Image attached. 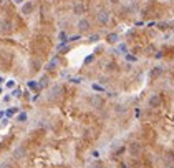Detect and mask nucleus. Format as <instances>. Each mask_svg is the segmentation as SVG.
Here are the masks:
<instances>
[{
  "label": "nucleus",
  "instance_id": "obj_1",
  "mask_svg": "<svg viewBox=\"0 0 174 168\" xmlns=\"http://www.w3.org/2000/svg\"><path fill=\"white\" fill-rule=\"evenodd\" d=\"M95 17H96V22L100 23V25H106L108 22H109V12L106 10H100L95 13Z\"/></svg>",
  "mask_w": 174,
  "mask_h": 168
},
{
  "label": "nucleus",
  "instance_id": "obj_2",
  "mask_svg": "<svg viewBox=\"0 0 174 168\" xmlns=\"http://www.w3.org/2000/svg\"><path fill=\"white\" fill-rule=\"evenodd\" d=\"M33 7H35V4H33L32 0H27L25 4L22 5L20 12H22V13H23V15H30L32 12H33Z\"/></svg>",
  "mask_w": 174,
  "mask_h": 168
},
{
  "label": "nucleus",
  "instance_id": "obj_3",
  "mask_svg": "<svg viewBox=\"0 0 174 168\" xmlns=\"http://www.w3.org/2000/svg\"><path fill=\"white\" fill-rule=\"evenodd\" d=\"M141 152H143V147H141V143L133 142L131 145H129V153H131V155H139Z\"/></svg>",
  "mask_w": 174,
  "mask_h": 168
},
{
  "label": "nucleus",
  "instance_id": "obj_4",
  "mask_svg": "<svg viewBox=\"0 0 174 168\" xmlns=\"http://www.w3.org/2000/svg\"><path fill=\"white\" fill-rule=\"evenodd\" d=\"M148 105L151 108L159 107V105H161V97H159V95H151V97H149V100H148Z\"/></svg>",
  "mask_w": 174,
  "mask_h": 168
},
{
  "label": "nucleus",
  "instance_id": "obj_5",
  "mask_svg": "<svg viewBox=\"0 0 174 168\" xmlns=\"http://www.w3.org/2000/svg\"><path fill=\"white\" fill-rule=\"evenodd\" d=\"M85 10H86V7H85V4H81V2H78V4L73 5V13H75V15H81V13H85Z\"/></svg>",
  "mask_w": 174,
  "mask_h": 168
},
{
  "label": "nucleus",
  "instance_id": "obj_6",
  "mask_svg": "<svg viewBox=\"0 0 174 168\" xmlns=\"http://www.w3.org/2000/svg\"><path fill=\"white\" fill-rule=\"evenodd\" d=\"M18 113H20V108H18V107H10V108H7V110H5V117L12 118V117H17Z\"/></svg>",
  "mask_w": 174,
  "mask_h": 168
},
{
  "label": "nucleus",
  "instance_id": "obj_7",
  "mask_svg": "<svg viewBox=\"0 0 174 168\" xmlns=\"http://www.w3.org/2000/svg\"><path fill=\"white\" fill-rule=\"evenodd\" d=\"M78 30L80 32H88L90 30V22L86 18H81V20L78 22Z\"/></svg>",
  "mask_w": 174,
  "mask_h": 168
},
{
  "label": "nucleus",
  "instance_id": "obj_8",
  "mask_svg": "<svg viewBox=\"0 0 174 168\" xmlns=\"http://www.w3.org/2000/svg\"><path fill=\"white\" fill-rule=\"evenodd\" d=\"M0 30L4 32V33L10 32V30H12V22H8V20H2V22H0Z\"/></svg>",
  "mask_w": 174,
  "mask_h": 168
},
{
  "label": "nucleus",
  "instance_id": "obj_9",
  "mask_svg": "<svg viewBox=\"0 0 174 168\" xmlns=\"http://www.w3.org/2000/svg\"><path fill=\"white\" fill-rule=\"evenodd\" d=\"M15 120H17L18 123H25L27 120H28V113H27V112H20V113L15 117Z\"/></svg>",
  "mask_w": 174,
  "mask_h": 168
},
{
  "label": "nucleus",
  "instance_id": "obj_10",
  "mask_svg": "<svg viewBox=\"0 0 174 168\" xmlns=\"http://www.w3.org/2000/svg\"><path fill=\"white\" fill-rule=\"evenodd\" d=\"M5 88L7 90H13V88H17V82L15 80H7L5 82Z\"/></svg>",
  "mask_w": 174,
  "mask_h": 168
},
{
  "label": "nucleus",
  "instance_id": "obj_11",
  "mask_svg": "<svg viewBox=\"0 0 174 168\" xmlns=\"http://www.w3.org/2000/svg\"><path fill=\"white\" fill-rule=\"evenodd\" d=\"M106 40L109 42V43H116V42H118V33H108Z\"/></svg>",
  "mask_w": 174,
  "mask_h": 168
},
{
  "label": "nucleus",
  "instance_id": "obj_12",
  "mask_svg": "<svg viewBox=\"0 0 174 168\" xmlns=\"http://www.w3.org/2000/svg\"><path fill=\"white\" fill-rule=\"evenodd\" d=\"M32 70H33V72L40 70V62H38V60H32Z\"/></svg>",
  "mask_w": 174,
  "mask_h": 168
},
{
  "label": "nucleus",
  "instance_id": "obj_13",
  "mask_svg": "<svg viewBox=\"0 0 174 168\" xmlns=\"http://www.w3.org/2000/svg\"><path fill=\"white\" fill-rule=\"evenodd\" d=\"M55 65H56V60H51L50 63H46V67H45V68H46V70H50V72H51V70H55V68H56Z\"/></svg>",
  "mask_w": 174,
  "mask_h": 168
},
{
  "label": "nucleus",
  "instance_id": "obj_14",
  "mask_svg": "<svg viewBox=\"0 0 174 168\" xmlns=\"http://www.w3.org/2000/svg\"><path fill=\"white\" fill-rule=\"evenodd\" d=\"M46 85H48V78H46V77H41L40 82H38V87H46Z\"/></svg>",
  "mask_w": 174,
  "mask_h": 168
},
{
  "label": "nucleus",
  "instance_id": "obj_15",
  "mask_svg": "<svg viewBox=\"0 0 174 168\" xmlns=\"http://www.w3.org/2000/svg\"><path fill=\"white\" fill-rule=\"evenodd\" d=\"M12 98H13V97H12L10 93H7V95H4V97H2V102H4V103H10Z\"/></svg>",
  "mask_w": 174,
  "mask_h": 168
},
{
  "label": "nucleus",
  "instance_id": "obj_16",
  "mask_svg": "<svg viewBox=\"0 0 174 168\" xmlns=\"http://www.w3.org/2000/svg\"><path fill=\"white\" fill-rule=\"evenodd\" d=\"M10 95H12V97H20V95H22V90H20V88H13Z\"/></svg>",
  "mask_w": 174,
  "mask_h": 168
},
{
  "label": "nucleus",
  "instance_id": "obj_17",
  "mask_svg": "<svg viewBox=\"0 0 174 168\" xmlns=\"http://www.w3.org/2000/svg\"><path fill=\"white\" fill-rule=\"evenodd\" d=\"M91 102L95 103V105H101V103H103V100H101V98H100V97H95V98H93V100H91Z\"/></svg>",
  "mask_w": 174,
  "mask_h": 168
},
{
  "label": "nucleus",
  "instance_id": "obj_18",
  "mask_svg": "<svg viewBox=\"0 0 174 168\" xmlns=\"http://www.w3.org/2000/svg\"><path fill=\"white\" fill-rule=\"evenodd\" d=\"M118 48H119V50H121V52H124V53L128 52V47H126V43H121V45H119Z\"/></svg>",
  "mask_w": 174,
  "mask_h": 168
},
{
  "label": "nucleus",
  "instance_id": "obj_19",
  "mask_svg": "<svg viewBox=\"0 0 174 168\" xmlns=\"http://www.w3.org/2000/svg\"><path fill=\"white\" fill-rule=\"evenodd\" d=\"M28 88H38V83L36 82H28Z\"/></svg>",
  "mask_w": 174,
  "mask_h": 168
},
{
  "label": "nucleus",
  "instance_id": "obj_20",
  "mask_svg": "<svg viewBox=\"0 0 174 168\" xmlns=\"http://www.w3.org/2000/svg\"><path fill=\"white\" fill-rule=\"evenodd\" d=\"M161 68H154V72H153V77H156V75H159V73H161Z\"/></svg>",
  "mask_w": 174,
  "mask_h": 168
},
{
  "label": "nucleus",
  "instance_id": "obj_21",
  "mask_svg": "<svg viewBox=\"0 0 174 168\" xmlns=\"http://www.w3.org/2000/svg\"><path fill=\"white\" fill-rule=\"evenodd\" d=\"M93 88H95V90H96V92H103V88L100 87V85H96V83H95V85H93Z\"/></svg>",
  "mask_w": 174,
  "mask_h": 168
},
{
  "label": "nucleus",
  "instance_id": "obj_22",
  "mask_svg": "<svg viewBox=\"0 0 174 168\" xmlns=\"http://www.w3.org/2000/svg\"><path fill=\"white\" fill-rule=\"evenodd\" d=\"M100 40V35H91V42H98Z\"/></svg>",
  "mask_w": 174,
  "mask_h": 168
},
{
  "label": "nucleus",
  "instance_id": "obj_23",
  "mask_svg": "<svg viewBox=\"0 0 174 168\" xmlns=\"http://www.w3.org/2000/svg\"><path fill=\"white\" fill-rule=\"evenodd\" d=\"M27 0H15V4H18V5H23Z\"/></svg>",
  "mask_w": 174,
  "mask_h": 168
},
{
  "label": "nucleus",
  "instance_id": "obj_24",
  "mask_svg": "<svg viewBox=\"0 0 174 168\" xmlns=\"http://www.w3.org/2000/svg\"><path fill=\"white\" fill-rule=\"evenodd\" d=\"M4 95V87H0V97Z\"/></svg>",
  "mask_w": 174,
  "mask_h": 168
},
{
  "label": "nucleus",
  "instance_id": "obj_25",
  "mask_svg": "<svg viewBox=\"0 0 174 168\" xmlns=\"http://www.w3.org/2000/svg\"><path fill=\"white\" fill-rule=\"evenodd\" d=\"M109 2H111V4H118L119 0H109Z\"/></svg>",
  "mask_w": 174,
  "mask_h": 168
},
{
  "label": "nucleus",
  "instance_id": "obj_26",
  "mask_svg": "<svg viewBox=\"0 0 174 168\" xmlns=\"http://www.w3.org/2000/svg\"><path fill=\"white\" fill-rule=\"evenodd\" d=\"M2 83H4V77H0V85H2Z\"/></svg>",
  "mask_w": 174,
  "mask_h": 168
},
{
  "label": "nucleus",
  "instance_id": "obj_27",
  "mask_svg": "<svg viewBox=\"0 0 174 168\" xmlns=\"http://www.w3.org/2000/svg\"><path fill=\"white\" fill-rule=\"evenodd\" d=\"M171 168H174V167H171Z\"/></svg>",
  "mask_w": 174,
  "mask_h": 168
}]
</instances>
